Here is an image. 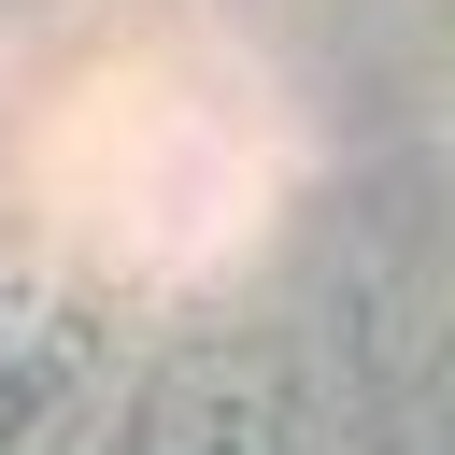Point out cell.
Instances as JSON below:
<instances>
[{"label": "cell", "instance_id": "cell-1", "mask_svg": "<svg viewBox=\"0 0 455 455\" xmlns=\"http://www.w3.org/2000/svg\"><path fill=\"white\" fill-rule=\"evenodd\" d=\"M114 455H299V384L242 327L156 341L142 384H128V412H114Z\"/></svg>", "mask_w": 455, "mask_h": 455}]
</instances>
